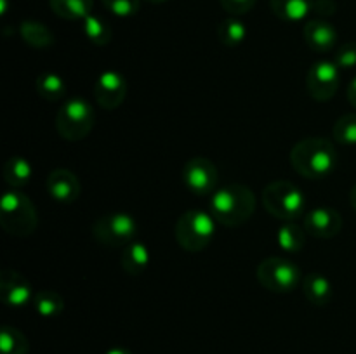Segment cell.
Here are the masks:
<instances>
[{
  "label": "cell",
  "instance_id": "obj_1",
  "mask_svg": "<svg viewBox=\"0 0 356 354\" xmlns=\"http://www.w3.org/2000/svg\"><path fill=\"white\" fill-rule=\"evenodd\" d=\"M256 196L245 184H226L211 194V214L226 228H238L252 217Z\"/></svg>",
  "mask_w": 356,
  "mask_h": 354
},
{
  "label": "cell",
  "instance_id": "obj_2",
  "mask_svg": "<svg viewBox=\"0 0 356 354\" xmlns=\"http://www.w3.org/2000/svg\"><path fill=\"white\" fill-rule=\"evenodd\" d=\"M291 165L296 172L308 179H325L336 170L337 151L323 137L301 139L291 149Z\"/></svg>",
  "mask_w": 356,
  "mask_h": 354
},
{
  "label": "cell",
  "instance_id": "obj_3",
  "mask_svg": "<svg viewBox=\"0 0 356 354\" xmlns=\"http://www.w3.org/2000/svg\"><path fill=\"white\" fill-rule=\"evenodd\" d=\"M0 224L9 235L31 236L37 229L38 215L30 196L16 187L3 191L0 200Z\"/></svg>",
  "mask_w": 356,
  "mask_h": 354
},
{
  "label": "cell",
  "instance_id": "obj_4",
  "mask_svg": "<svg viewBox=\"0 0 356 354\" xmlns=\"http://www.w3.org/2000/svg\"><path fill=\"white\" fill-rule=\"evenodd\" d=\"M263 205L275 219L289 222L305 215L306 196L291 180H273L263 189Z\"/></svg>",
  "mask_w": 356,
  "mask_h": 354
},
{
  "label": "cell",
  "instance_id": "obj_5",
  "mask_svg": "<svg viewBox=\"0 0 356 354\" xmlns=\"http://www.w3.org/2000/svg\"><path fill=\"white\" fill-rule=\"evenodd\" d=\"M216 219L211 212L193 208L177 219L176 242L186 252H202L216 235Z\"/></svg>",
  "mask_w": 356,
  "mask_h": 354
},
{
  "label": "cell",
  "instance_id": "obj_6",
  "mask_svg": "<svg viewBox=\"0 0 356 354\" xmlns=\"http://www.w3.org/2000/svg\"><path fill=\"white\" fill-rule=\"evenodd\" d=\"M96 113L83 97H70L56 115V130L66 141H82L90 134Z\"/></svg>",
  "mask_w": 356,
  "mask_h": 354
},
{
  "label": "cell",
  "instance_id": "obj_7",
  "mask_svg": "<svg viewBox=\"0 0 356 354\" xmlns=\"http://www.w3.org/2000/svg\"><path fill=\"white\" fill-rule=\"evenodd\" d=\"M139 231V224L131 214L125 212H113L97 219L92 224L94 238L104 246L124 248L129 243L134 242Z\"/></svg>",
  "mask_w": 356,
  "mask_h": 354
},
{
  "label": "cell",
  "instance_id": "obj_8",
  "mask_svg": "<svg viewBox=\"0 0 356 354\" xmlns=\"http://www.w3.org/2000/svg\"><path fill=\"white\" fill-rule=\"evenodd\" d=\"M257 280L261 287L275 294H287L301 283V271L285 257H268L257 266Z\"/></svg>",
  "mask_w": 356,
  "mask_h": 354
},
{
  "label": "cell",
  "instance_id": "obj_9",
  "mask_svg": "<svg viewBox=\"0 0 356 354\" xmlns=\"http://www.w3.org/2000/svg\"><path fill=\"white\" fill-rule=\"evenodd\" d=\"M183 183L191 193L198 196H207L218 189L219 183V170L214 165V162L204 156H195L188 160L183 167Z\"/></svg>",
  "mask_w": 356,
  "mask_h": 354
},
{
  "label": "cell",
  "instance_id": "obj_10",
  "mask_svg": "<svg viewBox=\"0 0 356 354\" xmlns=\"http://www.w3.org/2000/svg\"><path fill=\"white\" fill-rule=\"evenodd\" d=\"M306 89L315 101L325 103L339 89V68L334 61H316L306 76Z\"/></svg>",
  "mask_w": 356,
  "mask_h": 354
},
{
  "label": "cell",
  "instance_id": "obj_11",
  "mask_svg": "<svg viewBox=\"0 0 356 354\" xmlns=\"http://www.w3.org/2000/svg\"><path fill=\"white\" fill-rule=\"evenodd\" d=\"M94 97L103 110H117L127 97V78L118 69H106L94 83Z\"/></svg>",
  "mask_w": 356,
  "mask_h": 354
},
{
  "label": "cell",
  "instance_id": "obj_12",
  "mask_svg": "<svg viewBox=\"0 0 356 354\" xmlns=\"http://www.w3.org/2000/svg\"><path fill=\"white\" fill-rule=\"evenodd\" d=\"M305 229L315 238H334L343 229V217L332 207H315L305 214Z\"/></svg>",
  "mask_w": 356,
  "mask_h": 354
},
{
  "label": "cell",
  "instance_id": "obj_13",
  "mask_svg": "<svg viewBox=\"0 0 356 354\" xmlns=\"http://www.w3.org/2000/svg\"><path fill=\"white\" fill-rule=\"evenodd\" d=\"M47 193L54 201L61 205H70L80 196V180L72 170L56 169L47 176Z\"/></svg>",
  "mask_w": 356,
  "mask_h": 354
},
{
  "label": "cell",
  "instance_id": "obj_14",
  "mask_svg": "<svg viewBox=\"0 0 356 354\" xmlns=\"http://www.w3.org/2000/svg\"><path fill=\"white\" fill-rule=\"evenodd\" d=\"M0 294L10 307H23L31 302V285L26 278L14 269H3L0 274Z\"/></svg>",
  "mask_w": 356,
  "mask_h": 354
},
{
  "label": "cell",
  "instance_id": "obj_15",
  "mask_svg": "<svg viewBox=\"0 0 356 354\" xmlns=\"http://www.w3.org/2000/svg\"><path fill=\"white\" fill-rule=\"evenodd\" d=\"M302 35H305L308 47L312 51L320 52V54H327V52L332 51L337 42V30L334 28V24L322 19V17H315V19L308 21L305 24Z\"/></svg>",
  "mask_w": 356,
  "mask_h": 354
},
{
  "label": "cell",
  "instance_id": "obj_16",
  "mask_svg": "<svg viewBox=\"0 0 356 354\" xmlns=\"http://www.w3.org/2000/svg\"><path fill=\"white\" fill-rule=\"evenodd\" d=\"M302 290H305L306 298L313 305H327L332 301V283L329 278L322 273H309L306 274L302 281Z\"/></svg>",
  "mask_w": 356,
  "mask_h": 354
},
{
  "label": "cell",
  "instance_id": "obj_17",
  "mask_svg": "<svg viewBox=\"0 0 356 354\" xmlns=\"http://www.w3.org/2000/svg\"><path fill=\"white\" fill-rule=\"evenodd\" d=\"M149 250L143 242H132L122 250V267L131 276H139L149 266Z\"/></svg>",
  "mask_w": 356,
  "mask_h": 354
},
{
  "label": "cell",
  "instance_id": "obj_18",
  "mask_svg": "<svg viewBox=\"0 0 356 354\" xmlns=\"http://www.w3.org/2000/svg\"><path fill=\"white\" fill-rule=\"evenodd\" d=\"M313 2L315 0H270V6L277 17L289 23H298L312 12Z\"/></svg>",
  "mask_w": 356,
  "mask_h": 354
},
{
  "label": "cell",
  "instance_id": "obj_19",
  "mask_svg": "<svg viewBox=\"0 0 356 354\" xmlns=\"http://www.w3.org/2000/svg\"><path fill=\"white\" fill-rule=\"evenodd\" d=\"M3 180L9 184L10 187H19L26 186L31 180L33 176V169H31V163L28 162L23 156H10L6 163H3Z\"/></svg>",
  "mask_w": 356,
  "mask_h": 354
},
{
  "label": "cell",
  "instance_id": "obj_20",
  "mask_svg": "<svg viewBox=\"0 0 356 354\" xmlns=\"http://www.w3.org/2000/svg\"><path fill=\"white\" fill-rule=\"evenodd\" d=\"M35 87H37L38 96H40L42 99L49 101V103L61 101L63 97L66 96V90H68L63 76L54 71H45L42 73V75H38Z\"/></svg>",
  "mask_w": 356,
  "mask_h": 354
},
{
  "label": "cell",
  "instance_id": "obj_21",
  "mask_svg": "<svg viewBox=\"0 0 356 354\" xmlns=\"http://www.w3.org/2000/svg\"><path fill=\"white\" fill-rule=\"evenodd\" d=\"M49 3L56 16L72 21H83L94 7V0H49Z\"/></svg>",
  "mask_w": 356,
  "mask_h": 354
},
{
  "label": "cell",
  "instance_id": "obj_22",
  "mask_svg": "<svg viewBox=\"0 0 356 354\" xmlns=\"http://www.w3.org/2000/svg\"><path fill=\"white\" fill-rule=\"evenodd\" d=\"M19 33L21 38L33 49H45L54 44V35L44 23H38V21H23L19 26Z\"/></svg>",
  "mask_w": 356,
  "mask_h": 354
},
{
  "label": "cell",
  "instance_id": "obj_23",
  "mask_svg": "<svg viewBox=\"0 0 356 354\" xmlns=\"http://www.w3.org/2000/svg\"><path fill=\"white\" fill-rule=\"evenodd\" d=\"M277 242L285 252H301L306 242V229L296 224L294 221L284 222L277 231Z\"/></svg>",
  "mask_w": 356,
  "mask_h": 354
},
{
  "label": "cell",
  "instance_id": "obj_24",
  "mask_svg": "<svg viewBox=\"0 0 356 354\" xmlns=\"http://www.w3.org/2000/svg\"><path fill=\"white\" fill-rule=\"evenodd\" d=\"M33 307L44 318H56L65 309V301L54 290H40L33 295Z\"/></svg>",
  "mask_w": 356,
  "mask_h": 354
},
{
  "label": "cell",
  "instance_id": "obj_25",
  "mask_svg": "<svg viewBox=\"0 0 356 354\" xmlns=\"http://www.w3.org/2000/svg\"><path fill=\"white\" fill-rule=\"evenodd\" d=\"M82 30L86 33V37L89 38V42H92L94 45H99V47L110 44L111 37H113V31H111L110 24L101 16H94V14H89L83 19Z\"/></svg>",
  "mask_w": 356,
  "mask_h": 354
},
{
  "label": "cell",
  "instance_id": "obj_26",
  "mask_svg": "<svg viewBox=\"0 0 356 354\" xmlns=\"http://www.w3.org/2000/svg\"><path fill=\"white\" fill-rule=\"evenodd\" d=\"M218 37L226 47L233 49L238 47L247 37V28L238 17H228V19L221 21L218 26Z\"/></svg>",
  "mask_w": 356,
  "mask_h": 354
},
{
  "label": "cell",
  "instance_id": "obj_27",
  "mask_svg": "<svg viewBox=\"0 0 356 354\" xmlns=\"http://www.w3.org/2000/svg\"><path fill=\"white\" fill-rule=\"evenodd\" d=\"M0 349L2 354H28L30 344L19 330L6 325L0 332Z\"/></svg>",
  "mask_w": 356,
  "mask_h": 354
},
{
  "label": "cell",
  "instance_id": "obj_28",
  "mask_svg": "<svg viewBox=\"0 0 356 354\" xmlns=\"http://www.w3.org/2000/svg\"><path fill=\"white\" fill-rule=\"evenodd\" d=\"M332 135L339 144L356 146V115L348 113L337 118L332 127Z\"/></svg>",
  "mask_w": 356,
  "mask_h": 354
},
{
  "label": "cell",
  "instance_id": "obj_29",
  "mask_svg": "<svg viewBox=\"0 0 356 354\" xmlns=\"http://www.w3.org/2000/svg\"><path fill=\"white\" fill-rule=\"evenodd\" d=\"M103 6L117 17H131L139 10V0H101Z\"/></svg>",
  "mask_w": 356,
  "mask_h": 354
},
{
  "label": "cell",
  "instance_id": "obj_30",
  "mask_svg": "<svg viewBox=\"0 0 356 354\" xmlns=\"http://www.w3.org/2000/svg\"><path fill=\"white\" fill-rule=\"evenodd\" d=\"M334 62L339 69L356 68V42H346L341 45L334 56Z\"/></svg>",
  "mask_w": 356,
  "mask_h": 354
},
{
  "label": "cell",
  "instance_id": "obj_31",
  "mask_svg": "<svg viewBox=\"0 0 356 354\" xmlns=\"http://www.w3.org/2000/svg\"><path fill=\"white\" fill-rule=\"evenodd\" d=\"M219 2L226 12L233 14V16H242L254 9L257 0H219Z\"/></svg>",
  "mask_w": 356,
  "mask_h": 354
},
{
  "label": "cell",
  "instance_id": "obj_32",
  "mask_svg": "<svg viewBox=\"0 0 356 354\" xmlns=\"http://www.w3.org/2000/svg\"><path fill=\"white\" fill-rule=\"evenodd\" d=\"M312 12H315L322 19L327 16H332L336 12V2L334 0H315Z\"/></svg>",
  "mask_w": 356,
  "mask_h": 354
},
{
  "label": "cell",
  "instance_id": "obj_33",
  "mask_svg": "<svg viewBox=\"0 0 356 354\" xmlns=\"http://www.w3.org/2000/svg\"><path fill=\"white\" fill-rule=\"evenodd\" d=\"M348 101L356 108V76L351 80L350 85H348Z\"/></svg>",
  "mask_w": 356,
  "mask_h": 354
},
{
  "label": "cell",
  "instance_id": "obj_34",
  "mask_svg": "<svg viewBox=\"0 0 356 354\" xmlns=\"http://www.w3.org/2000/svg\"><path fill=\"white\" fill-rule=\"evenodd\" d=\"M106 354H132L129 349H124V347H113V349L108 351Z\"/></svg>",
  "mask_w": 356,
  "mask_h": 354
},
{
  "label": "cell",
  "instance_id": "obj_35",
  "mask_svg": "<svg viewBox=\"0 0 356 354\" xmlns=\"http://www.w3.org/2000/svg\"><path fill=\"white\" fill-rule=\"evenodd\" d=\"M350 201H351V207H353L356 210V184H355L353 189H351V193H350Z\"/></svg>",
  "mask_w": 356,
  "mask_h": 354
},
{
  "label": "cell",
  "instance_id": "obj_36",
  "mask_svg": "<svg viewBox=\"0 0 356 354\" xmlns=\"http://www.w3.org/2000/svg\"><path fill=\"white\" fill-rule=\"evenodd\" d=\"M148 2H152V3H163V2H167V0H148Z\"/></svg>",
  "mask_w": 356,
  "mask_h": 354
}]
</instances>
